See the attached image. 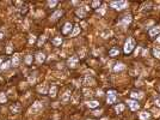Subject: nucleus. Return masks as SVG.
Listing matches in <instances>:
<instances>
[{
    "label": "nucleus",
    "mask_w": 160,
    "mask_h": 120,
    "mask_svg": "<svg viewBox=\"0 0 160 120\" xmlns=\"http://www.w3.org/2000/svg\"><path fill=\"white\" fill-rule=\"evenodd\" d=\"M98 96H102L103 95V93H102V90H98V94H97Z\"/></svg>",
    "instance_id": "39"
},
{
    "label": "nucleus",
    "mask_w": 160,
    "mask_h": 120,
    "mask_svg": "<svg viewBox=\"0 0 160 120\" xmlns=\"http://www.w3.org/2000/svg\"><path fill=\"white\" fill-rule=\"evenodd\" d=\"M85 95L87 96V95H91V91H88V90H85Z\"/></svg>",
    "instance_id": "38"
},
{
    "label": "nucleus",
    "mask_w": 160,
    "mask_h": 120,
    "mask_svg": "<svg viewBox=\"0 0 160 120\" xmlns=\"http://www.w3.org/2000/svg\"><path fill=\"white\" fill-rule=\"evenodd\" d=\"M78 57L77 55H73V57H71L69 59H68V65L71 66V67H74L75 65H77V62H78Z\"/></svg>",
    "instance_id": "7"
},
{
    "label": "nucleus",
    "mask_w": 160,
    "mask_h": 120,
    "mask_svg": "<svg viewBox=\"0 0 160 120\" xmlns=\"http://www.w3.org/2000/svg\"><path fill=\"white\" fill-rule=\"evenodd\" d=\"M2 37H4V34H2V33H0V40H1Z\"/></svg>",
    "instance_id": "40"
},
{
    "label": "nucleus",
    "mask_w": 160,
    "mask_h": 120,
    "mask_svg": "<svg viewBox=\"0 0 160 120\" xmlns=\"http://www.w3.org/2000/svg\"><path fill=\"white\" fill-rule=\"evenodd\" d=\"M36 60H37L38 64H42V62H44V60H45V55H44L43 53H37V54H36Z\"/></svg>",
    "instance_id": "14"
},
{
    "label": "nucleus",
    "mask_w": 160,
    "mask_h": 120,
    "mask_svg": "<svg viewBox=\"0 0 160 120\" xmlns=\"http://www.w3.org/2000/svg\"><path fill=\"white\" fill-rule=\"evenodd\" d=\"M158 34H160V26H154L149 30V36H155Z\"/></svg>",
    "instance_id": "11"
},
{
    "label": "nucleus",
    "mask_w": 160,
    "mask_h": 120,
    "mask_svg": "<svg viewBox=\"0 0 160 120\" xmlns=\"http://www.w3.org/2000/svg\"><path fill=\"white\" fill-rule=\"evenodd\" d=\"M106 101H108L109 104H112V103H115V102L117 101V95H116V93H115L114 90H110V91L108 93Z\"/></svg>",
    "instance_id": "3"
},
{
    "label": "nucleus",
    "mask_w": 160,
    "mask_h": 120,
    "mask_svg": "<svg viewBox=\"0 0 160 120\" xmlns=\"http://www.w3.org/2000/svg\"><path fill=\"white\" fill-rule=\"evenodd\" d=\"M130 22H131V16H130V15H127V16L123 17V19L121 20V24L125 26V25H128Z\"/></svg>",
    "instance_id": "9"
},
{
    "label": "nucleus",
    "mask_w": 160,
    "mask_h": 120,
    "mask_svg": "<svg viewBox=\"0 0 160 120\" xmlns=\"http://www.w3.org/2000/svg\"><path fill=\"white\" fill-rule=\"evenodd\" d=\"M62 13H63V12H62V11H60V10H59V11H55V12H54V13H53V16H51V19H58V18H60L61 16H62Z\"/></svg>",
    "instance_id": "19"
},
{
    "label": "nucleus",
    "mask_w": 160,
    "mask_h": 120,
    "mask_svg": "<svg viewBox=\"0 0 160 120\" xmlns=\"http://www.w3.org/2000/svg\"><path fill=\"white\" fill-rule=\"evenodd\" d=\"M1 64H2V62H1V59H0V66H1Z\"/></svg>",
    "instance_id": "42"
},
{
    "label": "nucleus",
    "mask_w": 160,
    "mask_h": 120,
    "mask_svg": "<svg viewBox=\"0 0 160 120\" xmlns=\"http://www.w3.org/2000/svg\"><path fill=\"white\" fill-rule=\"evenodd\" d=\"M111 34H112V33H111L110 30H105V31H103V33H102V37L106 39V37H109V36H110Z\"/></svg>",
    "instance_id": "25"
},
{
    "label": "nucleus",
    "mask_w": 160,
    "mask_h": 120,
    "mask_svg": "<svg viewBox=\"0 0 160 120\" xmlns=\"http://www.w3.org/2000/svg\"><path fill=\"white\" fill-rule=\"evenodd\" d=\"M58 4H59V1H55V0H54V1H48V6H49V7H54V6H56Z\"/></svg>",
    "instance_id": "31"
},
{
    "label": "nucleus",
    "mask_w": 160,
    "mask_h": 120,
    "mask_svg": "<svg viewBox=\"0 0 160 120\" xmlns=\"http://www.w3.org/2000/svg\"><path fill=\"white\" fill-rule=\"evenodd\" d=\"M130 96L133 97V99H138V100H140L143 97V94L142 93H136V91H133L131 94H130Z\"/></svg>",
    "instance_id": "17"
},
{
    "label": "nucleus",
    "mask_w": 160,
    "mask_h": 120,
    "mask_svg": "<svg viewBox=\"0 0 160 120\" xmlns=\"http://www.w3.org/2000/svg\"><path fill=\"white\" fill-rule=\"evenodd\" d=\"M69 96H71V94H69L68 91H66V93L63 94V96H62V101H63V102H67L68 99H69Z\"/></svg>",
    "instance_id": "26"
},
{
    "label": "nucleus",
    "mask_w": 160,
    "mask_h": 120,
    "mask_svg": "<svg viewBox=\"0 0 160 120\" xmlns=\"http://www.w3.org/2000/svg\"><path fill=\"white\" fill-rule=\"evenodd\" d=\"M79 33H80V26H74L73 31L71 33V36H72V37H74V36H77Z\"/></svg>",
    "instance_id": "21"
},
{
    "label": "nucleus",
    "mask_w": 160,
    "mask_h": 120,
    "mask_svg": "<svg viewBox=\"0 0 160 120\" xmlns=\"http://www.w3.org/2000/svg\"><path fill=\"white\" fill-rule=\"evenodd\" d=\"M87 106H88L90 108H97V107L99 106V102H98V101H88V102H87Z\"/></svg>",
    "instance_id": "18"
},
{
    "label": "nucleus",
    "mask_w": 160,
    "mask_h": 120,
    "mask_svg": "<svg viewBox=\"0 0 160 120\" xmlns=\"http://www.w3.org/2000/svg\"><path fill=\"white\" fill-rule=\"evenodd\" d=\"M127 5H128V2L124 1V0H122V1H112V2H111V6H112L114 9L118 10V11H120V10H123V9H125Z\"/></svg>",
    "instance_id": "2"
},
{
    "label": "nucleus",
    "mask_w": 160,
    "mask_h": 120,
    "mask_svg": "<svg viewBox=\"0 0 160 120\" xmlns=\"http://www.w3.org/2000/svg\"><path fill=\"white\" fill-rule=\"evenodd\" d=\"M102 120H108V119H106V118H104V119H102Z\"/></svg>",
    "instance_id": "43"
},
{
    "label": "nucleus",
    "mask_w": 160,
    "mask_h": 120,
    "mask_svg": "<svg viewBox=\"0 0 160 120\" xmlns=\"http://www.w3.org/2000/svg\"><path fill=\"white\" fill-rule=\"evenodd\" d=\"M158 42H159V43H160V36H159V37H158Z\"/></svg>",
    "instance_id": "41"
},
{
    "label": "nucleus",
    "mask_w": 160,
    "mask_h": 120,
    "mask_svg": "<svg viewBox=\"0 0 160 120\" xmlns=\"http://www.w3.org/2000/svg\"><path fill=\"white\" fill-rule=\"evenodd\" d=\"M153 54H154V57H155V58H158V59H160V49H158V48H155V49L153 51Z\"/></svg>",
    "instance_id": "29"
},
{
    "label": "nucleus",
    "mask_w": 160,
    "mask_h": 120,
    "mask_svg": "<svg viewBox=\"0 0 160 120\" xmlns=\"http://www.w3.org/2000/svg\"><path fill=\"white\" fill-rule=\"evenodd\" d=\"M11 52H12V49H11V46H8V47H7V53L10 54Z\"/></svg>",
    "instance_id": "37"
},
{
    "label": "nucleus",
    "mask_w": 160,
    "mask_h": 120,
    "mask_svg": "<svg viewBox=\"0 0 160 120\" xmlns=\"http://www.w3.org/2000/svg\"><path fill=\"white\" fill-rule=\"evenodd\" d=\"M56 93H58V88H56V85H51L50 89H49V95H50L51 97H55V96H56Z\"/></svg>",
    "instance_id": "13"
},
{
    "label": "nucleus",
    "mask_w": 160,
    "mask_h": 120,
    "mask_svg": "<svg viewBox=\"0 0 160 120\" xmlns=\"http://www.w3.org/2000/svg\"><path fill=\"white\" fill-rule=\"evenodd\" d=\"M118 54H120V49L116 48V47H114V48H111V49L109 51V55H110V57H116V55H118Z\"/></svg>",
    "instance_id": "12"
},
{
    "label": "nucleus",
    "mask_w": 160,
    "mask_h": 120,
    "mask_svg": "<svg viewBox=\"0 0 160 120\" xmlns=\"http://www.w3.org/2000/svg\"><path fill=\"white\" fill-rule=\"evenodd\" d=\"M38 91H40V93H43V94H47V88H45V85L38 86Z\"/></svg>",
    "instance_id": "32"
},
{
    "label": "nucleus",
    "mask_w": 160,
    "mask_h": 120,
    "mask_svg": "<svg viewBox=\"0 0 160 120\" xmlns=\"http://www.w3.org/2000/svg\"><path fill=\"white\" fill-rule=\"evenodd\" d=\"M42 107H43V104H42L41 102H35V103L32 104V107L30 108V113H34V114L40 113V111L42 109Z\"/></svg>",
    "instance_id": "4"
},
{
    "label": "nucleus",
    "mask_w": 160,
    "mask_h": 120,
    "mask_svg": "<svg viewBox=\"0 0 160 120\" xmlns=\"http://www.w3.org/2000/svg\"><path fill=\"white\" fill-rule=\"evenodd\" d=\"M77 15H78V16H79L80 18H82V17H84V16H85V11H84V10H82V9H79V10H78V11H77Z\"/></svg>",
    "instance_id": "28"
},
{
    "label": "nucleus",
    "mask_w": 160,
    "mask_h": 120,
    "mask_svg": "<svg viewBox=\"0 0 160 120\" xmlns=\"http://www.w3.org/2000/svg\"><path fill=\"white\" fill-rule=\"evenodd\" d=\"M88 83H93V79H92V78H90V77H86V79H85V84H87V85H88Z\"/></svg>",
    "instance_id": "33"
},
{
    "label": "nucleus",
    "mask_w": 160,
    "mask_h": 120,
    "mask_svg": "<svg viewBox=\"0 0 160 120\" xmlns=\"http://www.w3.org/2000/svg\"><path fill=\"white\" fill-rule=\"evenodd\" d=\"M140 119L141 120H148L149 119V113L148 112H142V113H140Z\"/></svg>",
    "instance_id": "20"
},
{
    "label": "nucleus",
    "mask_w": 160,
    "mask_h": 120,
    "mask_svg": "<svg viewBox=\"0 0 160 120\" xmlns=\"http://www.w3.org/2000/svg\"><path fill=\"white\" fill-rule=\"evenodd\" d=\"M20 62V58H19V54H15L13 55V58H12V61H11V64L13 65V66H18Z\"/></svg>",
    "instance_id": "10"
},
{
    "label": "nucleus",
    "mask_w": 160,
    "mask_h": 120,
    "mask_svg": "<svg viewBox=\"0 0 160 120\" xmlns=\"http://www.w3.org/2000/svg\"><path fill=\"white\" fill-rule=\"evenodd\" d=\"M10 66H11V61H10V60H6L5 62H2V64H1V66H0V70H1V71H4V70H7V69H10Z\"/></svg>",
    "instance_id": "15"
},
{
    "label": "nucleus",
    "mask_w": 160,
    "mask_h": 120,
    "mask_svg": "<svg viewBox=\"0 0 160 120\" xmlns=\"http://www.w3.org/2000/svg\"><path fill=\"white\" fill-rule=\"evenodd\" d=\"M25 62H26L28 65H31V62H32V55H31V54L26 55V58H25Z\"/></svg>",
    "instance_id": "27"
},
{
    "label": "nucleus",
    "mask_w": 160,
    "mask_h": 120,
    "mask_svg": "<svg viewBox=\"0 0 160 120\" xmlns=\"http://www.w3.org/2000/svg\"><path fill=\"white\" fill-rule=\"evenodd\" d=\"M127 103H128V106L130 107L131 111H138L140 108V104L138 103V101H135V100H128Z\"/></svg>",
    "instance_id": "5"
},
{
    "label": "nucleus",
    "mask_w": 160,
    "mask_h": 120,
    "mask_svg": "<svg viewBox=\"0 0 160 120\" xmlns=\"http://www.w3.org/2000/svg\"><path fill=\"white\" fill-rule=\"evenodd\" d=\"M44 40H45V37H41V39H40V41H38V43H37V44H38V46H41V44H42V43L44 42Z\"/></svg>",
    "instance_id": "35"
},
{
    "label": "nucleus",
    "mask_w": 160,
    "mask_h": 120,
    "mask_svg": "<svg viewBox=\"0 0 160 120\" xmlns=\"http://www.w3.org/2000/svg\"><path fill=\"white\" fill-rule=\"evenodd\" d=\"M0 102H1V103H6V102H7V96H6V94H4V93L0 94Z\"/></svg>",
    "instance_id": "24"
},
{
    "label": "nucleus",
    "mask_w": 160,
    "mask_h": 120,
    "mask_svg": "<svg viewBox=\"0 0 160 120\" xmlns=\"http://www.w3.org/2000/svg\"><path fill=\"white\" fill-rule=\"evenodd\" d=\"M100 4H102V2H100V1H98V0H96V1H92V7H93V9H97L98 6H100Z\"/></svg>",
    "instance_id": "30"
},
{
    "label": "nucleus",
    "mask_w": 160,
    "mask_h": 120,
    "mask_svg": "<svg viewBox=\"0 0 160 120\" xmlns=\"http://www.w3.org/2000/svg\"><path fill=\"white\" fill-rule=\"evenodd\" d=\"M155 104L160 107V99H157V100H155Z\"/></svg>",
    "instance_id": "36"
},
{
    "label": "nucleus",
    "mask_w": 160,
    "mask_h": 120,
    "mask_svg": "<svg viewBox=\"0 0 160 120\" xmlns=\"http://www.w3.org/2000/svg\"><path fill=\"white\" fill-rule=\"evenodd\" d=\"M11 112L15 113V114H18L20 112V104L19 103H13V104L11 106Z\"/></svg>",
    "instance_id": "8"
},
{
    "label": "nucleus",
    "mask_w": 160,
    "mask_h": 120,
    "mask_svg": "<svg viewBox=\"0 0 160 120\" xmlns=\"http://www.w3.org/2000/svg\"><path fill=\"white\" fill-rule=\"evenodd\" d=\"M72 28H73V25H72V23H66L65 25H63V28H62V34L63 35H67L68 33H71V30H72Z\"/></svg>",
    "instance_id": "6"
},
{
    "label": "nucleus",
    "mask_w": 160,
    "mask_h": 120,
    "mask_svg": "<svg viewBox=\"0 0 160 120\" xmlns=\"http://www.w3.org/2000/svg\"><path fill=\"white\" fill-rule=\"evenodd\" d=\"M134 47H135V41H134V39L129 37L128 40L125 41V44H124V53L129 54L134 49Z\"/></svg>",
    "instance_id": "1"
},
{
    "label": "nucleus",
    "mask_w": 160,
    "mask_h": 120,
    "mask_svg": "<svg viewBox=\"0 0 160 120\" xmlns=\"http://www.w3.org/2000/svg\"><path fill=\"white\" fill-rule=\"evenodd\" d=\"M98 13H100V15H104V13H105V7H102L100 10H98Z\"/></svg>",
    "instance_id": "34"
},
{
    "label": "nucleus",
    "mask_w": 160,
    "mask_h": 120,
    "mask_svg": "<svg viewBox=\"0 0 160 120\" xmlns=\"http://www.w3.org/2000/svg\"><path fill=\"white\" fill-rule=\"evenodd\" d=\"M53 43H54V46H61V43H62V39H61V36L53 39Z\"/></svg>",
    "instance_id": "22"
},
{
    "label": "nucleus",
    "mask_w": 160,
    "mask_h": 120,
    "mask_svg": "<svg viewBox=\"0 0 160 120\" xmlns=\"http://www.w3.org/2000/svg\"><path fill=\"white\" fill-rule=\"evenodd\" d=\"M125 69V65L124 64H116L115 67H114V71L115 72H118V71H123Z\"/></svg>",
    "instance_id": "16"
},
{
    "label": "nucleus",
    "mask_w": 160,
    "mask_h": 120,
    "mask_svg": "<svg viewBox=\"0 0 160 120\" xmlns=\"http://www.w3.org/2000/svg\"><path fill=\"white\" fill-rule=\"evenodd\" d=\"M115 111H116L117 113H122V112L124 111V104H122V103L117 104V106L115 107Z\"/></svg>",
    "instance_id": "23"
}]
</instances>
